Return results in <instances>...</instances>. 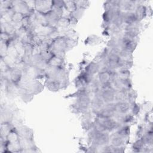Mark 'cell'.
<instances>
[{"label":"cell","mask_w":153,"mask_h":153,"mask_svg":"<svg viewBox=\"0 0 153 153\" xmlns=\"http://www.w3.org/2000/svg\"><path fill=\"white\" fill-rule=\"evenodd\" d=\"M35 5L38 12L46 14L51 10L53 1H35Z\"/></svg>","instance_id":"6da1fadb"},{"label":"cell","mask_w":153,"mask_h":153,"mask_svg":"<svg viewBox=\"0 0 153 153\" xmlns=\"http://www.w3.org/2000/svg\"><path fill=\"white\" fill-rule=\"evenodd\" d=\"M130 109L129 103L126 101H120L115 103V112L120 114V115L126 114Z\"/></svg>","instance_id":"7a4b0ae2"},{"label":"cell","mask_w":153,"mask_h":153,"mask_svg":"<svg viewBox=\"0 0 153 153\" xmlns=\"http://www.w3.org/2000/svg\"><path fill=\"white\" fill-rule=\"evenodd\" d=\"M134 14H135L136 17L138 21L139 20H141L146 14L145 7L143 5H138L136 8Z\"/></svg>","instance_id":"3957f363"}]
</instances>
